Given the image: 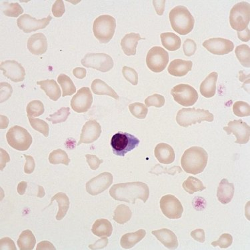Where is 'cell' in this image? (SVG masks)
Wrapping results in <instances>:
<instances>
[{
	"mask_svg": "<svg viewBox=\"0 0 250 250\" xmlns=\"http://www.w3.org/2000/svg\"><path fill=\"white\" fill-rule=\"evenodd\" d=\"M160 208L164 216L169 219L181 218L184 208L180 201L173 195H166L160 200Z\"/></svg>",
	"mask_w": 250,
	"mask_h": 250,
	"instance_id": "12",
	"label": "cell"
},
{
	"mask_svg": "<svg viewBox=\"0 0 250 250\" xmlns=\"http://www.w3.org/2000/svg\"><path fill=\"white\" fill-rule=\"evenodd\" d=\"M107 244H108V239L107 237H104L100 240L96 241L95 244L89 245V248L91 250H102L106 247Z\"/></svg>",
	"mask_w": 250,
	"mask_h": 250,
	"instance_id": "56",
	"label": "cell"
},
{
	"mask_svg": "<svg viewBox=\"0 0 250 250\" xmlns=\"http://www.w3.org/2000/svg\"><path fill=\"white\" fill-rule=\"evenodd\" d=\"M141 40L140 35L136 33L125 35L121 41V46L124 54L127 56H135L138 42Z\"/></svg>",
	"mask_w": 250,
	"mask_h": 250,
	"instance_id": "26",
	"label": "cell"
},
{
	"mask_svg": "<svg viewBox=\"0 0 250 250\" xmlns=\"http://www.w3.org/2000/svg\"><path fill=\"white\" fill-rule=\"evenodd\" d=\"M169 18L173 30L182 36L189 34L194 27V18L188 9L183 5L173 8L169 12Z\"/></svg>",
	"mask_w": 250,
	"mask_h": 250,
	"instance_id": "3",
	"label": "cell"
},
{
	"mask_svg": "<svg viewBox=\"0 0 250 250\" xmlns=\"http://www.w3.org/2000/svg\"><path fill=\"white\" fill-rule=\"evenodd\" d=\"M162 45L171 52L178 50L181 46L182 41L177 35L171 32L162 33L160 35Z\"/></svg>",
	"mask_w": 250,
	"mask_h": 250,
	"instance_id": "32",
	"label": "cell"
},
{
	"mask_svg": "<svg viewBox=\"0 0 250 250\" xmlns=\"http://www.w3.org/2000/svg\"><path fill=\"white\" fill-rule=\"evenodd\" d=\"M228 135L233 134L236 138L235 144H246L250 141V127L242 120H233L229 122L227 127H224Z\"/></svg>",
	"mask_w": 250,
	"mask_h": 250,
	"instance_id": "13",
	"label": "cell"
},
{
	"mask_svg": "<svg viewBox=\"0 0 250 250\" xmlns=\"http://www.w3.org/2000/svg\"><path fill=\"white\" fill-rule=\"evenodd\" d=\"M87 71L83 67H76L73 70V74L78 79H83L86 76Z\"/></svg>",
	"mask_w": 250,
	"mask_h": 250,
	"instance_id": "58",
	"label": "cell"
},
{
	"mask_svg": "<svg viewBox=\"0 0 250 250\" xmlns=\"http://www.w3.org/2000/svg\"><path fill=\"white\" fill-rule=\"evenodd\" d=\"M28 118L29 122H30L33 129L38 131V132L41 133L46 138L49 136L50 127H49L48 124L44 120L38 119V118Z\"/></svg>",
	"mask_w": 250,
	"mask_h": 250,
	"instance_id": "43",
	"label": "cell"
},
{
	"mask_svg": "<svg viewBox=\"0 0 250 250\" xmlns=\"http://www.w3.org/2000/svg\"><path fill=\"white\" fill-rule=\"evenodd\" d=\"M116 21L112 16L102 15L97 18L93 24L95 37L101 43H107L114 37Z\"/></svg>",
	"mask_w": 250,
	"mask_h": 250,
	"instance_id": "5",
	"label": "cell"
},
{
	"mask_svg": "<svg viewBox=\"0 0 250 250\" xmlns=\"http://www.w3.org/2000/svg\"><path fill=\"white\" fill-rule=\"evenodd\" d=\"M7 141L13 148L18 151H26L32 145L33 139L25 128L15 125L11 127L6 134Z\"/></svg>",
	"mask_w": 250,
	"mask_h": 250,
	"instance_id": "8",
	"label": "cell"
},
{
	"mask_svg": "<svg viewBox=\"0 0 250 250\" xmlns=\"http://www.w3.org/2000/svg\"><path fill=\"white\" fill-rule=\"evenodd\" d=\"M192 65V62L189 61V60L176 59L171 62L167 71L171 76H176V77H183L187 75L189 71L191 70Z\"/></svg>",
	"mask_w": 250,
	"mask_h": 250,
	"instance_id": "22",
	"label": "cell"
},
{
	"mask_svg": "<svg viewBox=\"0 0 250 250\" xmlns=\"http://www.w3.org/2000/svg\"><path fill=\"white\" fill-rule=\"evenodd\" d=\"M26 160L24 166V172L27 174H30L34 172L36 164H35L34 159L32 156H27V155H23Z\"/></svg>",
	"mask_w": 250,
	"mask_h": 250,
	"instance_id": "53",
	"label": "cell"
},
{
	"mask_svg": "<svg viewBox=\"0 0 250 250\" xmlns=\"http://www.w3.org/2000/svg\"><path fill=\"white\" fill-rule=\"evenodd\" d=\"M27 186V182H20L18 186V192L20 195L22 196V195L24 194L25 192V190H26Z\"/></svg>",
	"mask_w": 250,
	"mask_h": 250,
	"instance_id": "61",
	"label": "cell"
},
{
	"mask_svg": "<svg viewBox=\"0 0 250 250\" xmlns=\"http://www.w3.org/2000/svg\"><path fill=\"white\" fill-rule=\"evenodd\" d=\"M213 119L214 117L211 113L202 109L182 108L176 116L177 123L184 127L203 122H212Z\"/></svg>",
	"mask_w": 250,
	"mask_h": 250,
	"instance_id": "4",
	"label": "cell"
},
{
	"mask_svg": "<svg viewBox=\"0 0 250 250\" xmlns=\"http://www.w3.org/2000/svg\"><path fill=\"white\" fill-rule=\"evenodd\" d=\"M208 154L202 147L193 146L184 151L181 159L182 168L186 172L197 175L203 172L208 164Z\"/></svg>",
	"mask_w": 250,
	"mask_h": 250,
	"instance_id": "2",
	"label": "cell"
},
{
	"mask_svg": "<svg viewBox=\"0 0 250 250\" xmlns=\"http://www.w3.org/2000/svg\"><path fill=\"white\" fill-rule=\"evenodd\" d=\"M166 1H153V3L158 15H163L164 8H165Z\"/></svg>",
	"mask_w": 250,
	"mask_h": 250,
	"instance_id": "59",
	"label": "cell"
},
{
	"mask_svg": "<svg viewBox=\"0 0 250 250\" xmlns=\"http://www.w3.org/2000/svg\"><path fill=\"white\" fill-rule=\"evenodd\" d=\"M27 49L32 54L40 56L47 50V38L42 33L32 35L27 40Z\"/></svg>",
	"mask_w": 250,
	"mask_h": 250,
	"instance_id": "20",
	"label": "cell"
},
{
	"mask_svg": "<svg viewBox=\"0 0 250 250\" xmlns=\"http://www.w3.org/2000/svg\"><path fill=\"white\" fill-rule=\"evenodd\" d=\"M131 216H132V212L129 208L124 204H121L117 206L115 209L113 220L116 223L124 224L131 220Z\"/></svg>",
	"mask_w": 250,
	"mask_h": 250,
	"instance_id": "34",
	"label": "cell"
},
{
	"mask_svg": "<svg viewBox=\"0 0 250 250\" xmlns=\"http://www.w3.org/2000/svg\"><path fill=\"white\" fill-rule=\"evenodd\" d=\"M82 64L88 68H93L103 73L110 71L114 67V61L111 56L104 53H88L82 60Z\"/></svg>",
	"mask_w": 250,
	"mask_h": 250,
	"instance_id": "9",
	"label": "cell"
},
{
	"mask_svg": "<svg viewBox=\"0 0 250 250\" xmlns=\"http://www.w3.org/2000/svg\"><path fill=\"white\" fill-rule=\"evenodd\" d=\"M38 188H39V192L38 193V198H43L45 196L44 189L42 186H38Z\"/></svg>",
	"mask_w": 250,
	"mask_h": 250,
	"instance_id": "63",
	"label": "cell"
},
{
	"mask_svg": "<svg viewBox=\"0 0 250 250\" xmlns=\"http://www.w3.org/2000/svg\"><path fill=\"white\" fill-rule=\"evenodd\" d=\"M54 201H56L58 203V206H59V210H58L56 216V220L58 221L62 220V219L64 218L67 211H68L69 204H70L69 199L64 193L59 192L56 193L51 200L50 205L48 206L52 205Z\"/></svg>",
	"mask_w": 250,
	"mask_h": 250,
	"instance_id": "31",
	"label": "cell"
},
{
	"mask_svg": "<svg viewBox=\"0 0 250 250\" xmlns=\"http://www.w3.org/2000/svg\"><path fill=\"white\" fill-rule=\"evenodd\" d=\"M93 103V96L90 89L87 87H82L78 91L71 100L73 110L78 113H84L90 109Z\"/></svg>",
	"mask_w": 250,
	"mask_h": 250,
	"instance_id": "15",
	"label": "cell"
},
{
	"mask_svg": "<svg viewBox=\"0 0 250 250\" xmlns=\"http://www.w3.org/2000/svg\"><path fill=\"white\" fill-rule=\"evenodd\" d=\"M169 54L161 47L155 46L149 50L146 56L148 68L155 73L163 72L168 64Z\"/></svg>",
	"mask_w": 250,
	"mask_h": 250,
	"instance_id": "10",
	"label": "cell"
},
{
	"mask_svg": "<svg viewBox=\"0 0 250 250\" xmlns=\"http://www.w3.org/2000/svg\"><path fill=\"white\" fill-rule=\"evenodd\" d=\"M238 36L241 41L247 42L250 41V29L247 27L246 30L242 31V32H238Z\"/></svg>",
	"mask_w": 250,
	"mask_h": 250,
	"instance_id": "60",
	"label": "cell"
},
{
	"mask_svg": "<svg viewBox=\"0 0 250 250\" xmlns=\"http://www.w3.org/2000/svg\"><path fill=\"white\" fill-rule=\"evenodd\" d=\"M151 233L167 249L176 250L178 248V238L172 231L164 228L158 230L152 231Z\"/></svg>",
	"mask_w": 250,
	"mask_h": 250,
	"instance_id": "21",
	"label": "cell"
},
{
	"mask_svg": "<svg viewBox=\"0 0 250 250\" xmlns=\"http://www.w3.org/2000/svg\"><path fill=\"white\" fill-rule=\"evenodd\" d=\"M58 82L63 91L62 96H72L76 92V87L75 86L74 82L67 75L60 74L58 78Z\"/></svg>",
	"mask_w": 250,
	"mask_h": 250,
	"instance_id": "35",
	"label": "cell"
},
{
	"mask_svg": "<svg viewBox=\"0 0 250 250\" xmlns=\"http://www.w3.org/2000/svg\"><path fill=\"white\" fill-rule=\"evenodd\" d=\"M140 142V140L134 135L120 131L113 136L111 146L115 155L124 157L129 151L138 147Z\"/></svg>",
	"mask_w": 250,
	"mask_h": 250,
	"instance_id": "6",
	"label": "cell"
},
{
	"mask_svg": "<svg viewBox=\"0 0 250 250\" xmlns=\"http://www.w3.org/2000/svg\"><path fill=\"white\" fill-rule=\"evenodd\" d=\"M3 14L8 17L17 18L23 13V8L18 3H8L3 1L1 4Z\"/></svg>",
	"mask_w": 250,
	"mask_h": 250,
	"instance_id": "37",
	"label": "cell"
},
{
	"mask_svg": "<svg viewBox=\"0 0 250 250\" xmlns=\"http://www.w3.org/2000/svg\"><path fill=\"white\" fill-rule=\"evenodd\" d=\"M122 74L125 80L131 84L137 85L138 83V74L134 69L131 67L124 66L122 69Z\"/></svg>",
	"mask_w": 250,
	"mask_h": 250,
	"instance_id": "48",
	"label": "cell"
},
{
	"mask_svg": "<svg viewBox=\"0 0 250 250\" xmlns=\"http://www.w3.org/2000/svg\"><path fill=\"white\" fill-rule=\"evenodd\" d=\"M236 57L241 64L245 67H250V48L247 45H240L235 48Z\"/></svg>",
	"mask_w": 250,
	"mask_h": 250,
	"instance_id": "38",
	"label": "cell"
},
{
	"mask_svg": "<svg viewBox=\"0 0 250 250\" xmlns=\"http://www.w3.org/2000/svg\"><path fill=\"white\" fill-rule=\"evenodd\" d=\"M233 113L238 117H248L250 116V104L245 102L238 101L233 104Z\"/></svg>",
	"mask_w": 250,
	"mask_h": 250,
	"instance_id": "45",
	"label": "cell"
},
{
	"mask_svg": "<svg viewBox=\"0 0 250 250\" xmlns=\"http://www.w3.org/2000/svg\"><path fill=\"white\" fill-rule=\"evenodd\" d=\"M155 156L159 162L170 164L175 160V151L169 144L160 143L156 146L154 151Z\"/></svg>",
	"mask_w": 250,
	"mask_h": 250,
	"instance_id": "23",
	"label": "cell"
},
{
	"mask_svg": "<svg viewBox=\"0 0 250 250\" xmlns=\"http://www.w3.org/2000/svg\"><path fill=\"white\" fill-rule=\"evenodd\" d=\"M0 249L16 250L15 244L10 238H4L0 240Z\"/></svg>",
	"mask_w": 250,
	"mask_h": 250,
	"instance_id": "54",
	"label": "cell"
},
{
	"mask_svg": "<svg viewBox=\"0 0 250 250\" xmlns=\"http://www.w3.org/2000/svg\"><path fill=\"white\" fill-rule=\"evenodd\" d=\"M113 183L112 173L104 172L100 173L89 180L86 184L87 192L92 196H97L108 189Z\"/></svg>",
	"mask_w": 250,
	"mask_h": 250,
	"instance_id": "16",
	"label": "cell"
},
{
	"mask_svg": "<svg viewBox=\"0 0 250 250\" xmlns=\"http://www.w3.org/2000/svg\"><path fill=\"white\" fill-rule=\"evenodd\" d=\"M37 84L40 85V88L44 91L45 94L53 101H58L61 97V89L54 80L38 81Z\"/></svg>",
	"mask_w": 250,
	"mask_h": 250,
	"instance_id": "27",
	"label": "cell"
},
{
	"mask_svg": "<svg viewBox=\"0 0 250 250\" xmlns=\"http://www.w3.org/2000/svg\"><path fill=\"white\" fill-rule=\"evenodd\" d=\"M85 158H86L87 164H88L89 167L92 170L98 169L100 166L104 162L103 160H100L95 155L87 154L85 155Z\"/></svg>",
	"mask_w": 250,
	"mask_h": 250,
	"instance_id": "52",
	"label": "cell"
},
{
	"mask_svg": "<svg viewBox=\"0 0 250 250\" xmlns=\"http://www.w3.org/2000/svg\"><path fill=\"white\" fill-rule=\"evenodd\" d=\"M52 14L56 18H61L65 12L64 3L62 0L55 1L52 6Z\"/></svg>",
	"mask_w": 250,
	"mask_h": 250,
	"instance_id": "50",
	"label": "cell"
},
{
	"mask_svg": "<svg viewBox=\"0 0 250 250\" xmlns=\"http://www.w3.org/2000/svg\"><path fill=\"white\" fill-rule=\"evenodd\" d=\"M203 46L208 52L218 56L229 54L234 48V44L230 40L224 38H211L206 40Z\"/></svg>",
	"mask_w": 250,
	"mask_h": 250,
	"instance_id": "17",
	"label": "cell"
},
{
	"mask_svg": "<svg viewBox=\"0 0 250 250\" xmlns=\"http://www.w3.org/2000/svg\"><path fill=\"white\" fill-rule=\"evenodd\" d=\"M182 172V169L181 167H179V166H173V167H169L168 168V167H164V166L160 165V164H158V165L155 166V167H153V169H151V170L149 171V173L157 175V176L162 174V173H166V174L173 176V175L176 174V173Z\"/></svg>",
	"mask_w": 250,
	"mask_h": 250,
	"instance_id": "44",
	"label": "cell"
},
{
	"mask_svg": "<svg viewBox=\"0 0 250 250\" xmlns=\"http://www.w3.org/2000/svg\"><path fill=\"white\" fill-rule=\"evenodd\" d=\"M0 85H1V103H2L10 98L13 89L12 86L6 82H1Z\"/></svg>",
	"mask_w": 250,
	"mask_h": 250,
	"instance_id": "51",
	"label": "cell"
},
{
	"mask_svg": "<svg viewBox=\"0 0 250 250\" xmlns=\"http://www.w3.org/2000/svg\"><path fill=\"white\" fill-rule=\"evenodd\" d=\"M182 187H183L184 190L189 194H193V193L198 192V191H202L206 189L202 181L193 176L188 177L187 180L182 184Z\"/></svg>",
	"mask_w": 250,
	"mask_h": 250,
	"instance_id": "36",
	"label": "cell"
},
{
	"mask_svg": "<svg viewBox=\"0 0 250 250\" xmlns=\"http://www.w3.org/2000/svg\"><path fill=\"white\" fill-rule=\"evenodd\" d=\"M145 104L147 107L151 106L162 107L165 104V98L162 95L155 94L147 97L145 100Z\"/></svg>",
	"mask_w": 250,
	"mask_h": 250,
	"instance_id": "46",
	"label": "cell"
},
{
	"mask_svg": "<svg viewBox=\"0 0 250 250\" xmlns=\"http://www.w3.org/2000/svg\"><path fill=\"white\" fill-rule=\"evenodd\" d=\"M129 109L131 114L138 119H145L148 113L146 105L140 102L129 104Z\"/></svg>",
	"mask_w": 250,
	"mask_h": 250,
	"instance_id": "42",
	"label": "cell"
},
{
	"mask_svg": "<svg viewBox=\"0 0 250 250\" xmlns=\"http://www.w3.org/2000/svg\"><path fill=\"white\" fill-rule=\"evenodd\" d=\"M91 88L94 94L100 95V96H108L112 97L116 100H119V96L114 89L105 83V82L102 81L100 79H96L93 81Z\"/></svg>",
	"mask_w": 250,
	"mask_h": 250,
	"instance_id": "30",
	"label": "cell"
},
{
	"mask_svg": "<svg viewBox=\"0 0 250 250\" xmlns=\"http://www.w3.org/2000/svg\"><path fill=\"white\" fill-rule=\"evenodd\" d=\"M250 20V5L246 1L236 3L229 14V23L233 30L242 32L247 28Z\"/></svg>",
	"mask_w": 250,
	"mask_h": 250,
	"instance_id": "7",
	"label": "cell"
},
{
	"mask_svg": "<svg viewBox=\"0 0 250 250\" xmlns=\"http://www.w3.org/2000/svg\"><path fill=\"white\" fill-rule=\"evenodd\" d=\"M102 134V127L96 120H89L82 128L80 141L78 146L82 144H92L100 138Z\"/></svg>",
	"mask_w": 250,
	"mask_h": 250,
	"instance_id": "19",
	"label": "cell"
},
{
	"mask_svg": "<svg viewBox=\"0 0 250 250\" xmlns=\"http://www.w3.org/2000/svg\"><path fill=\"white\" fill-rule=\"evenodd\" d=\"M233 243L232 235L229 233H224L220 237L218 240L215 241L211 243L213 247L219 246L222 249H226L231 246Z\"/></svg>",
	"mask_w": 250,
	"mask_h": 250,
	"instance_id": "47",
	"label": "cell"
},
{
	"mask_svg": "<svg viewBox=\"0 0 250 250\" xmlns=\"http://www.w3.org/2000/svg\"><path fill=\"white\" fill-rule=\"evenodd\" d=\"M36 243V238L30 229L22 231L18 240V247L21 250H34Z\"/></svg>",
	"mask_w": 250,
	"mask_h": 250,
	"instance_id": "33",
	"label": "cell"
},
{
	"mask_svg": "<svg viewBox=\"0 0 250 250\" xmlns=\"http://www.w3.org/2000/svg\"><path fill=\"white\" fill-rule=\"evenodd\" d=\"M234 191V185L229 183L227 179L224 178L219 184L217 198L221 203L227 204L232 200Z\"/></svg>",
	"mask_w": 250,
	"mask_h": 250,
	"instance_id": "24",
	"label": "cell"
},
{
	"mask_svg": "<svg viewBox=\"0 0 250 250\" xmlns=\"http://www.w3.org/2000/svg\"><path fill=\"white\" fill-rule=\"evenodd\" d=\"M184 54L188 57H190L195 54L197 50L196 43L193 40L187 39L184 42L183 45Z\"/></svg>",
	"mask_w": 250,
	"mask_h": 250,
	"instance_id": "49",
	"label": "cell"
},
{
	"mask_svg": "<svg viewBox=\"0 0 250 250\" xmlns=\"http://www.w3.org/2000/svg\"><path fill=\"white\" fill-rule=\"evenodd\" d=\"M1 154L2 155L3 157H4L5 155V150H3V149H1ZM10 156L7 157V158H1V170H2L3 168H4V167L5 166V164H6V161L7 162H10Z\"/></svg>",
	"mask_w": 250,
	"mask_h": 250,
	"instance_id": "62",
	"label": "cell"
},
{
	"mask_svg": "<svg viewBox=\"0 0 250 250\" xmlns=\"http://www.w3.org/2000/svg\"><path fill=\"white\" fill-rule=\"evenodd\" d=\"M0 69L3 72V76L9 78L11 81L17 83L25 79V69L15 60H7L1 62Z\"/></svg>",
	"mask_w": 250,
	"mask_h": 250,
	"instance_id": "18",
	"label": "cell"
},
{
	"mask_svg": "<svg viewBox=\"0 0 250 250\" xmlns=\"http://www.w3.org/2000/svg\"><path fill=\"white\" fill-rule=\"evenodd\" d=\"M92 232L99 238L111 236L113 232L112 224L106 219L97 220L92 226Z\"/></svg>",
	"mask_w": 250,
	"mask_h": 250,
	"instance_id": "29",
	"label": "cell"
},
{
	"mask_svg": "<svg viewBox=\"0 0 250 250\" xmlns=\"http://www.w3.org/2000/svg\"><path fill=\"white\" fill-rule=\"evenodd\" d=\"M191 236L192 237L193 240L198 241L200 243H204L206 240L205 232L204 229H197L191 231Z\"/></svg>",
	"mask_w": 250,
	"mask_h": 250,
	"instance_id": "55",
	"label": "cell"
},
{
	"mask_svg": "<svg viewBox=\"0 0 250 250\" xmlns=\"http://www.w3.org/2000/svg\"><path fill=\"white\" fill-rule=\"evenodd\" d=\"M49 162L54 165L62 164L68 166L70 163V159L69 158L68 155L65 151L58 149L50 153L49 156Z\"/></svg>",
	"mask_w": 250,
	"mask_h": 250,
	"instance_id": "39",
	"label": "cell"
},
{
	"mask_svg": "<svg viewBox=\"0 0 250 250\" xmlns=\"http://www.w3.org/2000/svg\"><path fill=\"white\" fill-rule=\"evenodd\" d=\"M37 250H56V248L53 245L52 243L48 242V241H42V242H40L38 244Z\"/></svg>",
	"mask_w": 250,
	"mask_h": 250,
	"instance_id": "57",
	"label": "cell"
},
{
	"mask_svg": "<svg viewBox=\"0 0 250 250\" xmlns=\"http://www.w3.org/2000/svg\"><path fill=\"white\" fill-rule=\"evenodd\" d=\"M171 96L177 103L184 107H189L196 103L198 94L196 89L188 84H179L171 90Z\"/></svg>",
	"mask_w": 250,
	"mask_h": 250,
	"instance_id": "11",
	"label": "cell"
},
{
	"mask_svg": "<svg viewBox=\"0 0 250 250\" xmlns=\"http://www.w3.org/2000/svg\"><path fill=\"white\" fill-rule=\"evenodd\" d=\"M44 105L40 100H34L27 104L26 111L27 117H38L42 116L44 113Z\"/></svg>",
	"mask_w": 250,
	"mask_h": 250,
	"instance_id": "40",
	"label": "cell"
},
{
	"mask_svg": "<svg viewBox=\"0 0 250 250\" xmlns=\"http://www.w3.org/2000/svg\"><path fill=\"white\" fill-rule=\"evenodd\" d=\"M146 235V231L144 229H140L136 232L125 233L122 237L120 244L124 249H131L140 241L143 240Z\"/></svg>",
	"mask_w": 250,
	"mask_h": 250,
	"instance_id": "28",
	"label": "cell"
},
{
	"mask_svg": "<svg viewBox=\"0 0 250 250\" xmlns=\"http://www.w3.org/2000/svg\"><path fill=\"white\" fill-rule=\"evenodd\" d=\"M218 74L217 72H211L201 83L200 94L206 98L214 96L216 93V83Z\"/></svg>",
	"mask_w": 250,
	"mask_h": 250,
	"instance_id": "25",
	"label": "cell"
},
{
	"mask_svg": "<svg viewBox=\"0 0 250 250\" xmlns=\"http://www.w3.org/2000/svg\"><path fill=\"white\" fill-rule=\"evenodd\" d=\"M52 20V16L50 15L43 19L37 20L28 14H23L17 20V25L20 30L27 34L45 28Z\"/></svg>",
	"mask_w": 250,
	"mask_h": 250,
	"instance_id": "14",
	"label": "cell"
},
{
	"mask_svg": "<svg viewBox=\"0 0 250 250\" xmlns=\"http://www.w3.org/2000/svg\"><path fill=\"white\" fill-rule=\"evenodd\" d=\"M109 193L115 200L135 204L136 200L140 199L146 203L149 198V189L143 182H128L115 184Z\"/></svg>",
	"mask_w": 250,
	"mask_h": 250,
	"instance_id": "1",
	"label": "cell"
},
{
	"mask_svg": "<svg viewBox=\"0 0 250 250\" xmlns=\"http://www.w3.org/2000/svg\"><path fill=\"white\" fill-rule=\"evenodd\" d=\"M69 115H70L69 107H62L58 112L47 117L46 120L52 122L53 124L62 123V122L66 121Z\"/></svg>",
	"mask_w": 250,
	"mask_h": 250,
	"instance_id": "41",
	"label": "cell"
}]
</instances>
